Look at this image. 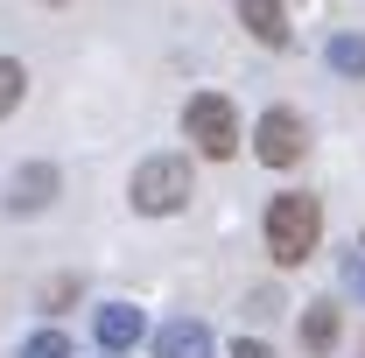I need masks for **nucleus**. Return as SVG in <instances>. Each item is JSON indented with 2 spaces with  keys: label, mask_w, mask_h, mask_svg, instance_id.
<instances>
[{
  "label": "nucleus",
  "mask_w": 365,
  "mask_h": 358,
  "mask_svg": "<svg viewBox=\"0 0 365 358\" xmlns=\"http://www.w3.org/2000/svg\"><path fill=\"white\" fill-rule=\"evenodd\" d=\"M317 232H323V204L309 190H288V197L267 204V253L281 267H302V260L317 253Z\"/></svg>",
  "instance_id": "f257e3e1"
},
{
  "label": "nucleus",
  "mask_w": 365,
  "mask_h": 358,
  "mask_svg": "<svg viewBox=\"0 0 365 358\" xmlns=\"http://www.w3.org/2000/svg\"><path fill=\"white\" fill-rule=\"evenodd\" d=\"M190 204V162L182 155H148L134 169V211H148V218H169V211H182Z\"/></svg>",
  "instance_id": "f03ea898"
},
{
  "label": "nucleus",
  "mask_w": 365,
  "mask_h": 358,
  "mask_svg": "<svg viewBox=\"0 0 365 358\" xmlns=\"http://www.w3.org/2000/svg\"><path fill=\"white\" fill-rule=\"evenodd\" d=\"M182 134L197 140V155L225 162L232 148H239V113H232L218 91H204V98H190V106H182Z\"/></svg>",
  "instance_id": "7ed1b4c3"
},
{
  "label": "nucleus",
  "mask_w": 365,
  "mask_h": 358,
  "mask_svg": "<svg viewBox=\"0 0 365 358\" xmlns=\"http://www.w3.org/2000/svg\"><path fill=\"white\" fill-rule=\"evenodd\" d=\"M253 155H260L267 169H295V162L309 155V127H302V113L267 106V113H260V127H253Z\"/></svg>",
  "instance_id": "20e7f679"
},
{
  "label": "nucleus",
  "mask_w": 365,
  "mask_h": 358,
  "mask_svg": "<svg viewBox=\"0 0 365 358\" xmlns=\"http://www.w3.org/2000/svg\"><path fill=\"white\" fill-rule=\"evenodd\" d=\"M56 190H63V176H56L49 162H29V169H14V183H7V211L29 218V211H43Z\"/></svg>",
  "instance_id": "39448f33"
},
{
  "label": "nucleus",
  "mask_w": 365,
  "mask_h": 358,
  "mask_svg": "<svg viewBox=\"0 0 365 358\" xmlns=\"http://www.w3.org/2000/svg\"><path fill=\"white\" fill-rule=\"evenodd\" d=\"M148 337V316L134 310V302H106L98 310V344H106V358H120L127 344H140Z\"/></svg>",
  "instance_id": "423d86ee"
},
{
  "label": "nucleus",
  "mask_w": 365,
  "mask_h": 358,
  "mask_svg": "<svg viewBox=\"0 0 365 358\" xmlns=\"http://www.w3.org/2000/svg\"><path fill=\"white\" fill-rule=\"evenodd\" d=\"M211 330L197 323V316H176V323H162L155 330V358H211Z\"/></svg>",
  "instance_id": "0eeeda50"
},
{
  "label": "nucleus",
  "mask_w": 365,
  "mask_h": 358,
  "mask_svg": "<svg viewBox=\"0 0 365 358\" xmlns=\"http://www.w3.org/2000/svg\"><path fill=\"white\" fill-rule=\"evenodd\" d=\"M239 21H246V36L267 49H288V14H281V0H239Z\"/></svg>",
  "instance_id": "6e6552de"
},
{
  "label": "nucleus",
  "mask_w": 365,
  "mask_h": 358,
  "mask_svg": "<svg viewBox=\"0 0 365 358\" xmlns=\"http://www.w3.org/2000/svg\"><path fill=\"white\" fill-rule=\"evenodd\" d=\"M323 56H330V71H337V78H365V36H330Z\"/></svg>",
  "instance_id": "1a4fd4ad"
},
{
  "label": "nucleus",
  "mask_w": 365,
  "mask_h": 358,
  "mask_svg": "<svg viewBox=\"0 0 365 358\" xmlns=\"http://www.w3.org/2000/svg\"><path fill=\"white\" fill-rule=\"evenodd\" d=\"M302 344H309V352H330V344H337V310H330V302H317V310L302 316Z\"/></svg>",
  "instance_id": "9d476101"
},
{
  "label": "nucleus",
  "mask_w": 365,
  "mask_h": 358,
  "mask_svg": "<svg viewBox=\"0 0 365 358\" xmlns=\"http://www.w3.org/2000/svg\"><path fill=\"white\" fill-rule=\"evenodd\" d=\"M21 85H29V71H21L14 56H0V120H7V113L21 106Z\"/></svg>",
  "instance_id": "9b49d317"
},
{
  "label": "nucleus",
  "mask_w": 365,
  "mask_h": 358,
  "mask_svg": "<svg viewBox=\"0 0 365 358\" xmlns=\"http://www.w3.org/2000/svg\"><path fill=\"white\" fill-rule=\"evenodd\" d=\"M21 358H71V337H63V330H36V337L21 344Z\"/></svg>",
  "instance_id": "f8f14e48"
},
{
  "label": "nucleus",
  "mask_w": 365,
  "mask_h": 358,
  "mask_svg": "<svg viewBox=\"0 0 365 358\" xmlns=\"http://www.w3.org/2000/svg\"><path fill=\"white\" fill-rule=\"evenodd\" d=\"M232 358H274V352L260 344V337H239V344H232Z\"/></svg>",
  "instance_id": "ddd939ff"
},
{
  "label": "nucleus",
  "mask_w": 365,
  "mask_h": 358,
  "mask_svg": "<svg viewBox=\"0 0 365 358\" xmlns=\"http://www.w3.org/2000/svg\"><path fill=\"white\" fill-rule=\"evenodd\" d=\"M344 281H351V288L365 295V253H351V260H344Z\"/></svg>",
  "instance_id": "4468645a"
}]
</instances>
